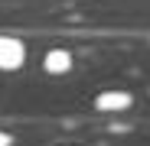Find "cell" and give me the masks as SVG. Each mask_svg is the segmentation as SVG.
<instances>
[{
    "label": "cell",
    "mask_w": 150,
    "mask_h": 146,
    "mask_svg": "<svg viewBox=\"0 0 150 146\" xmlns=\"http://www.w3.org/2000/svg\"><path fill=\"white\" fill-rule=\"evenodd\" d=\"M26 62V45L16 36H0V71H16Z\"/></svg>",
    "instance_id": "cell-1"
},
{
    "label": "cell",
    "mask_w": 150,
    "mask_h": 146,
    "mask_svg": "<svg viewBox=\"0 0 150 146\" xmlns=\"http://www.w3.org/2000/svg\"><path fill=\"white\" fill-rule=\"evenodd\" d=\"M95 107L105 110V114L127 110V107H131V94H127V91H101V94L95 97Z\"/></svg>",
    "instance_id": "cell-2"
},
{
    "label": "cell",
    "mask_w": 150,
    "mask_h": 146,
    "mask_svg": "<svg viewBox=\"0 0 150 146\" xmlns=\"http://www.w3.org/2000/svg\"><path fill=\"white\" fill-rule=\"evenodd\" d=\"M42 68H46V71H52V75H65V71L72 68V55L65 52V49H52V52H46Z\"/></svg>",
    "instance_id": "cell-3"
},
{
    "label": "cell",
    "mask_w": 150,
    "mask_h": 146,
    "mask_svg": "<svg viewBox=\"0 0 150 146\" xmlns=\"http://www.w3.org/2000/svg\"><path fill=\"white\" fill-rule=\"evenodd\" d=\"M0 146H10V136L7 133H0Z\"/></svg>",
    "instance_id": "cell-4"
}]
</instances>
